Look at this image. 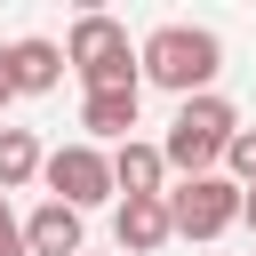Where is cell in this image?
<instances>
[{"mask_svg": "<svg viewBox=\"0 0 256 256\" xmlns=\"http://www.w3.org/2000/svg\"><path fill=\"white\" fill-rule=\"evenodd\" d=\"M40 136L32 128H0V192H24V184H40Z\"/></svg>", "mask_w": 256, "mask_h": 256, "instance_id": "8fae6325", "label": "cell"}, {"mask_svg": "<svg viewBox=\"0 0 256 256\" xmlns=\"http://www.w3.org/2000/svg\"><path fill=\"white\" fill-rule=\"evenodd\" d=\"M16 104V80H8V48H0V112Z\"/></svg>", "mask_w": 256, "mask_h": 256, "instance_id": "5bb4252c", "label": "cell"}, {"mask_svg": "<svg viewBox=\"0 0 256 256\" xmlns=\"http://www.w3.org/2000/svg\"><path fill=\"white\" fill-rule=\"evenodd\" d=\"M216 176H232L240 192H256V128H240V136L224 144V168H216Z\"/></svg>", "mask_w": 256, "mask_h": 256, "instance_id": "7c38bea8", "label": "cell"}, {"mask_svg": "<svg viewBox=\"0 0 256 256\" xmlns=\"http://www.w3.org/2000/svg\"><path fill=\"white\" fill-rule=\"evenodd\" d=\"M136 112H144V88L80 96V128H88V144H128V136H136Z\"/></svg>", "mask_w": 256, "mask_h": 256, "instance_id": "30bf717a", "label": "cell"}, {"mask_svg": "<svg viewBox=\"0 0 256 256\" xmlns=\"http://www.w3.org/2000/svg\"><path fill=\"white\" fill-rule=\"evenodd\" d=\"M24 256H88V224H80V208L40 200V208L24 216Z\"/></svg>", "mask_w": 256, "mask_h": 256, "instance_id": "8992f818", "label": "cell"}, {"mask_svg": "<svg viewBox=\"0 0 256 256\" xmlns=\"http://www.w3.org/2000/svg\"><path fill=\"white\" fill-rule=\"evenodd\" d=\"M40 184H48V200H64V208H104L112 200V152L104 144H88V136H72V144H56L48 160H40Z\"/></svg>", "mask_w": 256, "mask_h": 256, "instance_id": "277c9868", "label": "cell"}, {"mask_svg": "<svg viewBox=\"0 0 256 256\" xmlns=\"http://www.w3.org/2000/svg\"><path fill=\"white\" fill-rule=\"evenodd\" d=\"M136 72H144L152 88H168L176 104H184V96H208L216 72H224V40H216L208 24H160V32L136 40Z\"/></svg>", "mask_w": 256, "mask_h": 256, "instance_id": "6da1fadb", "label": "cell"}, {"mask_svg": "<svg viewBox=\"0 0 256 256\" xmlns=\"http://www.w3.org/2000/svg\"><path fill=\"white\" fill-rule=\"evenodd\" d=\"M64 64L80 72V96H112V88H144L128 24H120V16H104V8L72 16V32H64Z\"/></svg>", "mask_w": 256, "mask_h": 256, "instance_id": "3957f363", "label": "cell"}, {"mask_svg": "<svg viewBox=\"0 0 256 256\" xmlns=\"http://www.w3.org/2000/svg\"><path fill=\"white\" fill-rule=\"evenodd\" d=\"M240 224H248V232H256V192H240Z\"/></svg>", "mask_w": 256, "mask_h": 256, "instance_id": "9a60e30c", "label": "cell"}, {"mask_svg": "<svg viewBox=\"0 0 256 256\" xmlns=\"http://www.w3.org/2000/svg\"><path fill=\"white\" fill-rule=\"evenodd\" d=\"M0 256H24V216L8 208V192H0Z\"/></svg>", "mask_w": 256, "mask_h": 256, "instance_id": "4fadbf2b", "label": "cell"}, {"mask_svg": "<svg viewBox=\"0 0 256 256\" xmlns=\"http://www.w3.org/2000/svg\"><path fill=\"white\" fill-rule=\"evenodd\" d=\"M64 72H72V64H64V48H56V40H40V32L8 40V80H16V96H48Z\"/></svg>", "mask_w": 256, "mask_h": 256, "instance_id": "ba28073f", "label": "cell"}, {"mask_svg": "<svg viewBox=\"0 0 256 256\" xmlns=\"http://www.w3.org/2000/svg\"><path fill=\"white\" fill-rule=\"evenodd\" d=\"M112 240H120V256H152V248H168V240H176V224H168V192H160V200H120Z\"/></svg>", "mask_w": 256, "mask_h": 256, "instance_id": "9c48e42d", "label": "cell"}, {"mask_svg": "<svg viewBox=\"0 0 256 256\" xmlns=\"http://www.w3.org/2000/svg\"><path fill=\"white\" fill-rule=\"evenodd\" d=\"M112 192H120V200H160V192H168V160H160V144H144V136L112 144Z\"/></svg>", "mask_w": 256, "mask_h": 256, "instance_id": "52a82bcc", "label": "cell"}, {"mask_svg": "<svg viewBox=\"0 0 256 256\" xmlns=\"http://www.w3.org/2000/svg\"><path fill=\"white\" fill-rule=\"evenodd\" d=\"M168 224H176V240H224V232L240 224V184H232V176L168 184Z\"/></svg>", "mask_w": 256, "mask_h": 256, "instance_id": "5b68a950", "label": "cell"}, {"mask_svg": "<svg viewBox=\"0 0 256 256\" xmlns=\"http://www.w3.org/2000/svg\"><path fill=\"white\" fill-rule=\"evenodd\" d=\"M240 136V112H232V96H184L176 104V120H168V136H160V160H168V176H216L224 168V144Z\"/></svg>", "mask_w": 256, "mask_h": 256, "instance_id": "7a4b0ae2", "label": "cell"}]
</instances>
